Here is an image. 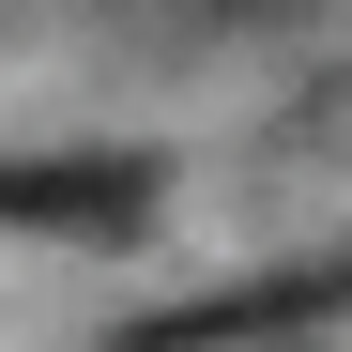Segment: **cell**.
<instances>
[{"label": "cell", "mask_w": 352, "mask_h": 352, "mask_svg": "<svg viewBox=\"0 0 352 352\" xmlns=\"http://www.w3.org/2000/svg\"><path fill=\"white\" fill-rule=\"evenodd\" d=\"M153 214H168V153H153V138L0 153V230H46V245H138Z\"/></svg>", "instance_id": "cell-1"}, {"label": "cell", "mask_w": 352, "mask_h": 352, "mask_svg": "<svg viewBox=\"0 0 352 352\" xmlns=\"http://www.w3.org/2000/svg\"><path fill=\"white\" fill-rule=\"evenodd\" d=\"M337 307H352V245L276 261V276H230V291H184V307L123 322L107 352H276V337H307V322H337Z\"/></svg>", "instance_id": "cell-2"}]
</instances>
